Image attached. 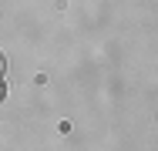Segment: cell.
Listing matches in <instances>:
<instances>
[{
	"mask_svg": "<svg viewBox=\"0 0 158 151\" xmlns=\"http://www.w3.org/2000/svg\"><path fill=\"white\" fill-rule=\"evenodd\" d=\"M3 71H7V60H3V54H0V77H3Z\"/></svg>",
	"mask_w": 158,
	"mask_h": 151,
	"instance_id": "6da1fadb",
	"label": "cell"
},
{
	"mask_svg": "<svg viewBox=\"0 0 158 151\" xmlns=\"http://www.w3.org/2000/svg\"><path fill=\"white\" fill-rule=\"evenodd\" d=\"M0 94H3V88H0Z\"/></svg>",
	"mask_w": 158,
	"mask_h": 151,
	"instance_id": "7a4b0ae2",
	"label": "cell"
}]
</instances>
